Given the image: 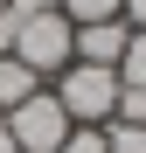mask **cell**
<instances>
[{
	"mask_svg": "<svg viewBox=\"0 0 146 153\" xmlns=\"http://www.w3.org/2000/svg\"><path fill=\"white\" fill-rule=\"evenodd\" d=\"M49 91L70 111V125H111V111H118V70H97V63H70Z\"/></svg>",
	"mask_w": 146,
	"mask_h": 153,
	"instance_id": "obj_1",
	"label": "cell"
},
{
	"mask_svg": "<svg viewBox=\"0 0 146 153\" xmlns=\"http://www.w3.org/2000/svg\"><path fill=\"white\" fill-rule=\"evenodd\" d=\"M70 42H77V28L63 21V7H49V14H28V21H21V35H14L7 56H14V63H28L42 84H49V76H63V70H70Z\"/></svg>",
	"mask_w": 146,
	"mask_h": 153,
	"instance_id": "obj_2",
	"label": "cell"
},
{
	"mask_svg": "<svg viewBox=\"0 0 146 153\" xmlns=\"http://www.w3.org/2000/svg\"><path fill=\"white\" fill-rule=\"evenodd\" d=\"M0 125L14 132V146H21V153H56V146L70 139V111L56 105V91H49V84L28 97V105H14Z\"/></svg>",
	"mask_w": 146,
	"mask_h": 153,
	"instance_id": "obj_3",
	"label": "cell"
},
{
	"mask_svg": "<svg viewBox=\"0 0 146 153\" xmlns=\"http://www.w3.org/2000/svg\"><path fill=\"white\" fill-rule=\"evenodd\" d=\"M132 28L125 21H84L77 42H70V63H97V70H118V56H125Z\"/></svg>",
	"mask_w": 146,
	"mask_h": 153,
	"instance_id": "obj_4",
	"label": "cell"
},
{
	"mask_svg": "<svg viewBox=\"0 0 146 153\" xmlns=\"http://www.w3.org/2000/svg\"><path fill=\"white\" fill-rule=\"evenodd\" d=\"M35 91H42V76H35L28 63H14V56H0V118H7L14 105H28Z\"/></svg>",
	"mask_w": 146,
	"mask_h": 153,
	"instance_id": "obj_5",
	"label": "cell"
},
{
	"mask_svg": "<svg viewBox=\"0 0 146 153\" xmlns=\"http://www.w3.org/2000/svg\"><path fill=\"white\" fill-rule=\"evenodd\" d=\"M70 28H84V21H118V0H56Z\"/></svg>",
	"mask_w": 146,
	"mask_h": 153,
	"instance_id": "obj_6",
	"label": "cell"
},
{
	"mask_svg": "<svg viewBox=\"0 0 146 153\" xmlns=\"http://www.w3.org/2000/svg\"><path fill=\"white\" fill-rule=\"evenodd\" d=\"M118 84H139V91H146V28H132L125 56H118Z\"/></svg>",
	"mask_w": 146,
	"mask_h": 153,
	"instance_id": "obj_7",
	"label": "cell"
},
{
	"mask_svg": "<svg viewBox=\"0 0 146 153\" xmlns=\"http://www.w3.org/2000/svg\"><path fill=\"white\" fill-rule=\"evenodd\" d=\"M104 153H146V125H104Z\"/></svg>",
	"mask_w": 146,
	"mask_h": 153,
	"instance_id": "obj_8",
	"label": "cell"
},
{
	"mask_svg": "<svg viewBox=\"0 0 146 153\" xmlns=\"http://www.w3.org/2000/svg\"><path fill=\"white\" fill-rule=\"evenodd\" d=\"M118 125H146V91L139 84H118V111H111Z\"/></svg>",
	"mask_w": 146,
	"mask_h": 153,
	"instance_id": "obj_9",
	"label": "cell"
},
{
	"mask_svg": "<svg viewBox=\"0 0 146 153\" xmlns=\"http://www.w3.org/2000/svg\"><path fill=\"white\" fill-rule=\"evenodd\" d=\"M56 153H104V125H70V139Z\"/></svg>",
	"mask_w": 146,
	"mask_h": 153,
	"instance_id": "obj_10",
	"label": "cell"
},
{
	"mask_svg": "<svg viewBox=\"0 0 146 153\" xmlns=\"http://www.w3.org/2000/svg\"><path fill=\"white\" fill-rule=\"evenodd\" d=\"M14 35H21V14H7V7H0V56L14 49Z\"/></svg>",
	"mask_w": 146,
	"mask_h": 153,
	"instance_id": "obj_11",
	"label": "cell"
},
{
	"mask_svg": "<svg viewBox=\"0 0 146 153\" xmlns=\"http://www.w3.org/2000/svg\"><path fill=\"white\" fill-rule=\"evenodd\" d=\"M118 21L125 28H146V0H118Z\"/></svg>",
	"mask_w": 146,
	"mask_h": 153,
	"instance_id": "obj_12",
	"label": "cell"
},
{
	"mask_svg": "<svg viewBox=\"0 0 146 153\" xmlns=\"http://www.w3.org/2000/svg\"><path fill=\"white\" fill-rule=\"evenodd\" d=\"M0 153H21V146H14V132H7V125H0Z\"/></svg>",
	"mask_w": 146,
	"mask_h": 153,
	"instance_id": "obj_13",
	"label": "cell"
},
{
	"mask_svg": "<svg viewBox=\"0 0 146 153\" xmlns=\"http://www.w3.org/2000/svg\"><path fill=\"white\" fill-rule=\"evenodd\" d=\"M0 7H7V0H0Z\"/></svg>",
	"mask_w": 146,
	"mask_h": 153,
	"instance_id": "obj_14",
	"label": "cell"
}]
</instances>
